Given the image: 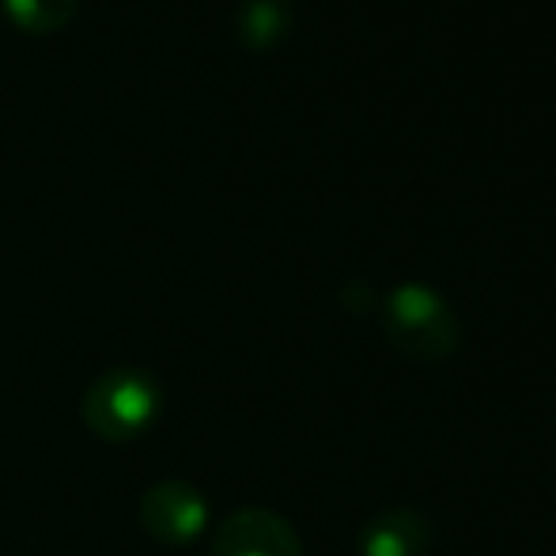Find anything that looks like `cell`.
Masks as SVG:
<instances>
[{
  "label": "cell",
  "instance_id": "5b68a950",
  "mask_svg": "<svg viewBox=\"0 0 556 556\" xmlns=\"http://www.w3.org/2000/svg\"><path fill=\"white\" fill-rule=\"evenodd\" d=\"M359 556H428L432 553V522L413 507H390L359 527Z\"/></svg>",
  "mask_w": 556,
  "mask_h": 556
},
{
  "label": "cell",
  "instance_id": "7a4b0ae2",
  "mask_svg": "<svg viewBox=\"0 0 556 556\" xmlns=\"http://www.w3.org/2000/svg\"><path fill=\"white\" fill-rule=\"evenodd\" d=\"M163 413V387L148 367H111L88 387L80 417L96 440H140Z\"/></svg>",
  "mask_w": 556,
  "mask_h": 556
},
{
  "label": "cell",
  "instance_id": "3957f363",
  "mask_svg": "<svg viewBox=\"0 0 556 556\" xmlns=\"http://www.w3.org/2000/svg\"><path fill=\"white\" fill-rule=\"evenodd\" d=\"M140 527L160 545H190L208 527V500L198 484L182 477L155 481L140 496Z\"/></svg>",
  "mask_w": 556,
  "mask_h": 556
},
{
  "label": "cell",
  "instance_id": "ba28073f",
  "mask_svg": "<svg viewBox=\"0 0 556 556\" xmlns=\"http://www.w3.org/2000/svg\"><path fill=\"white\" fill-rule=\"evenodd\" d=\"M341 303L349 311H356V315H364V311L375 307V288L367 285V280H352V285H344Z\"/></svg>",
  "mask_w": 556,
  "mask_h": 556
},
{
  "label": "cell",
  "instance_id": "6da1fadb",
  "mask_svg": "<svg viewBox=\"0 0 556 556\" xmlns=\"http://www.w3.org/2000/svg\"><path fill=\"white\" fill-rule=\"evenodd\" d=\"M382 333L402 356L417 364H443L458 352L462 323L435 288L409 280L382 300Z\"/></svg>",
  "mask_w": 556,
  "mask_h": 556
},
{
  "label": "cell",
  "instance_id": "52a82bcc",
  "mask_svg": "<svg viewBox=\"0 0 556 556\" xmlns=\"http://www.w3.org/2000/svg\"><path fill=\"white\" fill-rule=\"evenodd\" d=\"M8 20L27 35H53L76 20L84 0H0Z\"/></svg>",
  "mask_w": 556,
  "mask_h": 556
},
{
  "label": "cell",
  "instance_id": "8992f818",
  "mask_svg": "<svg viewBox=\"0 0 556 556\" xmlns=\"http://www.w3.org/2000/svg\"><path fill=\"white\" fill-rule=\"evenodd\" d=\"M292 35V0H239L235 38L250 53H273Z\"/></svg>",
  "mask_w": 556,
  "mask_h": 556
},
{
  "label": "cell",
  "instance_id": "277c9868",
  "mask_svg": "<svg viewBox=\"0 0 556 556\" xmlns=\"http://www.w3.org/2000/svg\"><path fill=\"white\" fill-rule=\"evenodd\" d=\"M213 556H303V542L285 515L269 507H242L216 527Z\"/></svg>",
  "mask_w": 556,
  "mask_h": 556
}]
</instances>
